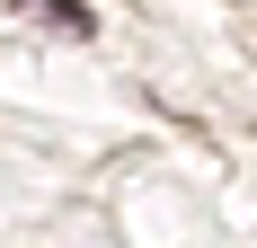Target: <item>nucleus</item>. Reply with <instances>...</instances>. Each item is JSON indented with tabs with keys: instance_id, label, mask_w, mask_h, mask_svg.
<instances>
[{
	"instance_id": "obj_1",
	"label": "nucleus",
	"mask_w": 257,
	"mask_h": 248,
	"mask_svg": "<svg viewBox=\"0 0 257 248\" xmlns=\"http://www.w3.org/2000/svg\"><path fill=\"white\" fill-rule=\"evenodd\" d=\"M27 18H53L62 27V36H89V9H80V0H18Z\"/></svg>"
}]
</instances>
